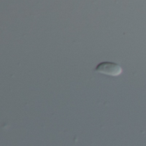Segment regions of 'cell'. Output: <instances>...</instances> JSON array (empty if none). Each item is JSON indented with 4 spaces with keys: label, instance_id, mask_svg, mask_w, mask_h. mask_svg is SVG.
<instances>
[{
    "label": "cell",
    "instance_id": "6da1fadb",
    "mask_svg": "<svg viewBox=\"0 0 146 146\" xmlns=\"http://www.w3.org/2000/svg\"><path fill=\"white\" fill-rule=\"evenodd\" d=\"M95 71L97 73L112 77H118L123 73V68L117 63L112 62H103L99 63Z\"/></svg>",
    "mask_w": 146,
    "mask_h": 146
}]
</instances>
